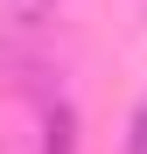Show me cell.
Segmentation results:
<instances>
[{"instance_id":"3957f363","label":"cell","mask_w":147,"mask_h":154,"mask_svg":"<svg viewBox=\"0 0 147 154\" xmlns=\"http://www.w3.org/2000/svg\"><path fill=\"white\" fill-rule=\"evenodd\" d=\"M126 154H147V98H140L133 119H126Z\"/></svg>"},{"instance_id":"7a4b0ae2","label":"cell","mask_w":147,"mask_h":154,"mask_svg":"<svg viewBox=\"0 0 147 154\" xmlns=\"http://www.w3.org/2000/svg\"><path fill=\"white\" fill-rule=\"evenodd\" d=\"M49 14H56V0H7V28H21V35L42 28Z\"/></svg>"},{"instance_id":"6da1fadb","label":"cell","mask_w":147,"mask_h":154,"mask_svg":"<svg viewBox=\"0 0 147 154\" xmlns=\"http://www.w3.org/2000/svg\"><path fill=\"white\" fill-rule=\"evenodd\" d=\"M42 154H77V112H70V105L49 112V126H42Z\"/></svg>"}]
</instances>
